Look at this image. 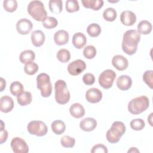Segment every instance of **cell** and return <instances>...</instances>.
Returning a JSON list of instances; mask_svg holds the SVG:
<instances>
[{"label":"cell","instance_id":"8d00e7d4","mask_svg":"<svg viewBox=\"0 0 153 153\" xmlns=\"http://www.w3.org/2000/svg\"><path fill=\"white\" fill-rule=\"evenodd\" d=\"M96 54V49L93 45H87L83 50L84 56L88 59H93Z\"/></svg>","mask_w":153,"mask_h":153},{"label":"cell","instance_id":"2e32d148","mask_svg":"<svg viewBox=\"0 0 153 153\" xmlns=\"http://www.w3.org/2000/svg\"><path fill=\"white\" fill-rule=\"evenodd\" d=\"M97 126V121L95 119L87 117L82 119L79 123V127L81 130L85 131H93Z\"/></svg>","mask_w":153,"mask_h":153},{"label":"cell","instance_id":"f35d334b","mask_svg":"<svg viewBox=\"0 0 153 153\" xmlns=\"http://www.w3.org/2000/svg\"><path fill=\"white\" fill-rule=\"evenodd\" d=\"M143 81L152 89L153 88V71H146L143 75Z\"/></svg>","mask_w":153,"mask_h":153},{"label":"cell","instance_id":"4316f807","mask_svg":"<svg viewBox=\"0 0 153 153\" xmlns=\"http://www.w3.org/2000/svg\"><path fill=\"white\" fill-rule=\"evenodd\" d=\"M110 129L115 133L118 134L121 137L125 133L126 127L124 124L121 121H115L112 123Z\"/></svg>","mask_w":153,"mask_h":153},{"label":"cell","instance_id":"8fae6325","mask_svg":"<svg viewBox=\"0 0 153 153\" xmlns=\"http://www.w3.org/2000/svg\"><path fill=\"white\" fill-rule=\"evenodd\" d=\"M85 98L86 100L90 103H98L102 99V93L98 88H91L86 91Z\"/></svg>","mask_w":153,"mask_h":153},{"label":"cell","instance_id":"836d02e7","mask_svg":"<svg viewBox=\"0 0 153 153\" xmlns=\"http://www.w3.org/2000/svg\"><path fill=\"white\" fill-rule=\"evenodd\" d=\"M66 10L69 13H74L78 11L79 9V4L75 0H68L66 1Z\"/></svg>","mask_w":153,"mask_h":153},{"label":"cell","instance_id":"ba28073f","mask_svg":"<svg viewBox=\"0 0 153 153\" xmlns=\"http://www.w3.org/2000/svg\"><path fill=\"white\" fill-rule=\"evenodd\" d=\"M86 69L85 63L81 60L77 59L70 63L68 66V71L72 76L79 75Z\"/></svg>","mask_w":153,"mask_h":153},{"label":"cell","instance_id":"7402d4cb","mask_svg":"<svg viewBox=\"0 0 153 153\" xmlns=\"http://www.w3.org/2000/svg\"><path fill=\"white\" fill-rule=\"evenodd\" d=\"M152 25L148 20H142L137 25V32L140 34L148 35L152 30Z\"/></svg>","mask_w":153,"mask_h":153},{"label":"cell","instance_id":"30bf717a","mask_svg":"<svg viewBox=\"0 0 153 153\" xmlns=\"http://www.w3.org/2000/svg\"><path fill=\"white\" fill-rule=\"evenodd\" d=\"M33 27L32 23L27 19H22L16 23V29L19 33L21 35H27Z\"/></svg>","mask_w":153,"mask_h":153},{"label":"cell","instance_id":"83f0119b","mask_svg":"<svg viewBox=\"0 0 153 153\" xmlns=\"http://www.w3.org/2000/svg\"><path fill=\"white\" fill-rule=\"evenodd\" d=\"M23 86L19 81L13 82L10 87V90L11 93L15 96H18L23 92Z\"/></svg>","mask_w":153,"mask_h":153},{"label":"cell","instance_id":"d590c367","mask_svg":"<svg viewBox=\"0 0 153 153\" xmlns=\"http://www.w3.org/2000/svg\"><path fill=\"white\" fill-rule=\"evenodd\" d=\"M130 126L133 130L139 131L142 130L145 127V123L142 119L137 118L132 120L130 123Z\"/></svg>","mask_w":153,"mask_h":153},{"label":"cell","instance_id":"9a60e30c","mask_svg":"<svg viewBox=\"0 0 153 153\" xmlns=\"http://www.w3.org/2000/svg\"><path fill=\"white\" fill-rule=\"evenodd\" d=\"M117 87L123 91L128 90L132 85L131 78L126 75H123L120 76L116 82Z\"/></svg>","mask_w":153,"mask_h":153},{"label":"cell","instance_id":"e575fe53","mask_svg":"<svg viewBox=\"0 0 153 153\" xmlns=\"http://www.w3.org/2000/svg\"><path fill=\"white\" fill-rule=\"evenodd\" d=\"M3 7L5 11L12 13L16 10L17 2L16 0H5L3 2Z\"/></svg>","mask_w":153,"mask_h":153},{"label":"cell","instance_id":"60d3db41","mask_svg":"<svg viewBox=\"0 0 153 153\" xmlns=\"http://www.w3.org/2000/svg\"><path fill=\"white\" fill-rule=\"evenodd\" d=\"M82 81L85 84L87 85H90L94 83L95 77L93 74L91 73H87L84 75L82 77Z\"/></svg>","mask_w":153,"mask_h":153},{"label":"cell","instance_id":"ffe728a7","mask_svg":"<svg viewBox=\"0 0 153 153\" xmlns=\"http://www.w3.org/2000/svg\"><path fill=\"white\" fill-rule=\"evenodd\" d=\"M87 39L85 36L81 32H77L73 35L72 44L74 46L78 48L81 49L86 44Z\"/></svg>","mask_w":153,"mask_h":153},{"label":"cell","instance_id":"ab89813d","mask_svg":"<svg viewBox=\"0 0 153 153\" xmlns=\"http://www.w3.org/2000/svg\"><path fill=\"white\" fill-rule=\"evenodd\" d=\"M107 140L111 143H116L118 142L120 140L121 136L115 133L110 128L107 131L106 134Z\"/></svg>","mask_w":153,"mask_h":153},{"label":"cell","instance_id":"5bb4252c","mask_svg":"<svg viewBox=\"0 0 153 153\" xmlns=\"http://www.w3.org/2000/svg\"><path fill=\"white\" fill-rule=\"evenodd\" d=\"M14 102L11 97L4 96L0 99V110L2 112L8 113L14 108Z\"/></svg>","mask_w":153,"mask_h":153},{"label":"cell","instance_id":"f6af8a7d","mask_svg":"<svg viewBox=\"0 0 153 153\" xmlns=\"http://www.w3.org/2000/svg\"><path fill=\"white\" fill-rule=\"evenodd\" d=\"M128 153L129 152H139V151L136 148H134V147H131L127 152Z\"/></svg>","mask_w":153,"mask_h":153},{"label":"cell","instance_id":"484cf974","mask_svg":"<svg viewBox=\"0 0 153 153\" xmlns=\"http://www.w3.org/2000/svg\"><path fill=\"white\" fill-rule=\"evenodd\" d=\"M51 129L56 134L60 135L65 131L66 125L61 120H55L51 123Z\"/></svg>","mask_w":153,"mask_h":153},{"label":"cell","instance_id":"52a82bcc","mask_svg":"<svg viewBox=\"0 0 153 153\" xmlns=\"http://www.w3.org/2000/svg\"><path fill=\"white\" fill-rule=\"evenodd\" d=\"M116 78V73L112 69H106L102 72L99 77V83L102 87L108 89L112 86Z\"/></svg>","mask_w":153,"mask_h":153},{"label":"cell","instance_id":"bcb514c9","mask_svg":"<svg viewBox=\"0 0 153 153\" xmlns=\"http://www.w3.org/2000/svg\"><path fill=\"white\" fill-rule=\"evenodd\" d=\"M152 113H151L150 115H149V116L148 117V122H149V123L150 124V125L151 126H152Z\"/></svg>","mask_w":153,"mask_h":153},{"label":"cell","instance_id":"f546056e","mask_svg":"<svg viewBox=\"0 0 153 153\" xmlns=\"http://www.w3.org/2000/svg\"><path fill=\"white\" fill-rule=\"evenodd\" d=\"M117 12L113 8H108L103 13V17L108 22H113L117 18Z\"/></svg>","mask_w":153,"mask_h":153},{"label":"cell","instance_id":"ac0fdd59","mask_svg":"<svg viewBox=\"0 0 153 153\" xmlns=\"http://www.w3.org/2000/svg\"><path fill=\"white\" fill-rule=\"evenodd\" d=\"M54 42L58 45L67 44L69 41V33L65 30H59L54 35Z\"/></svg>","mask_w":153,"mask_h":153},{"label":"cell","instance_id":"4fadbf2b","mask_svg":"<svg viewBox=\"0 0 153 153\" xmlns=\"http://www.w3.org/2000/svg\"><path fill=\"white\" fill-rule=\"evenodd\" d=\"M120 20L125 26H132L136 21V16L133 12L129 10H125L121 13Z\"/></svg>","mask_w":153,"mask_h":153},{"label":"cell","instance_id":"277c9868","mask_svg":"<svg viewBox=\"0 0 153 153\" xmlns=\"http://www.w3.org/2000/svg\"><path fill=\"white\" fill-rule=\"evenodd\" d=\"M55 99L60 105L67 103L70 99V93L67 88L66 84L62 79L57 80L54 84Z\"/></svg>","mask_w":153,"mask_h":153},{"label":"cell","instance_id":"d6a6232c","mask_svg":"<svg viewBox=\"0 0 153 153\" xmlns=\"http://www.w3.org/2000/svg\"><path fill=\"white\" fill-rule=\"evenodd\" d=\"M38 71V66L36 63L30 62L25 64L24 66V71L25 73L29 75H34Z\"/></svg>","mask_w":153,"mask_h":153},{"label":"cell","instance_id":"b9f144b4","mask_svg":"<svg viewBox=\"0 0 153 153\" xmlns=\"http://www.w3.org/2000/svg\"><path fill=\"white\" fill-rule=\"evenodd\" d=\"M92 153H107L108 149L106 146L102 144H97L93 146L91 150Z\"/></svg>","mask_w":153,"mask_h":153},{"label":"cell","instance_id":"f1b7e54d","mask_svg":"<svg viewBox=\"0 0 153 153\" xmlns=\"http://www.w3.org/2000/svg\"><path fill=\"white\" fill-rule=\"evenodd\" d=\"M87 33L91 37L98 36L101 32V27L97 23H91L87 28Z\"/></svg>","mask_w":153,"mask_h":153},{"label":"cell","instance_id":"4dcf8cb0","mask_svg":"<svg viewBox=\"0 0 153 153\" xmlns=\"http://www.w3.org/2000/svg\"><path fill=\"white\" fill-rule=\"evenodd\" d=\"M56 56L57 59L62 63H66L71 59L70 52L65 48H62L59 50Z\"/></svg>","mask_w":153,"mask_h":153},{"label":"cell","instance_id":"e0dca14e","mask_svg":"<svg viewBox=\"0 0 153 153\" xmlns=\"http://www.w3.org/2000/svg\"><path fill=\"white\" fill-rule=\"evenodd\" d=\"M45 39V36L43 32L40 30H36L31 33V41L32 44L36 47H40L43 45Z\"/></svg>","mask_w":153,"mask_h":153},{"label":"cell","instance_id":"d6986e66","mask_svg":"<svg viewBox=\"0 0 153 153\" xmlns=\"http://www.w3.org/2000/svg\"><path fill=\"white\" fill-rule=\"evenodd\" d=\"M69 112L74 118H80L85 115V109L81 104L75 103L70 106Z\"/></svg>","mask_w":153,"mask_h":153},{"label":"cell","instance_id":"7c38bea8","mask_svg":"<svg viewBox=\"0 0 153 153\" xmlns=\"http://www.w3.org/2000/svg\"><path fill=\"white\" fill-rule=\"evenodd\" d=\"M112 65L120 71L126 70L128 66V62L127 59L122 55H115L112 59Z\"/></svg>","mask_w":153,"mask_h":153},{"label":"cell","instance_id":"3957f363","mask_svg":"<svg viewBox=\"0 0 153 153\" xmlns=\"http://www.w3.org/2000/svg\"><path fill=\"white\" fill-rule=\"evenodd\" d=\"M149 105V99L145 96H141L131 99L128 105V111L134 115L139 114L146 110Z\"/></svg>","mask_w":153,"mask_h":153},{"label":"cell","instance_id":"8992f818","mask_svg":"<svg viewBox=\"0 0 153 153\" xmlns=\"http://www.w3.org/2000/svg\"><path fill=\"white\" fill-rule=\"evenodd\" d=\"M27 129L30 134L37 136H45L48 131L46 124L43 121L39 120L30 121L27 124Z\"/></svg>","mask_w":153,"mask_h":153},{"label":"cell","instance_id":"cb8c5ba5","mask_svg":"<svg viewBox=\"0 0 153 153\" xmlns=\"http://www.w3.org/2000/svg\"><path fill=\"white\" fill-rule=\"evenodd\" d=\"M32 100V94L29 91H23L21 94L17 96V102L20 106H26L30 104Z\"/></svg>","mask_w":153,"mask_h":153},{"label":"cell","instance_id":"7bdbcfd3","mask_svg":"<svg viewBox=\"0 0 153 153\" xmlns=\"http://www.w3.org/2000/svg\"><path fill=\"white\" fill-rule=\"evenodd\" d=\"M8 137V132L6 130L2 129L1 130V135H0V143L2 144L4 143Z\"/></svg>","mask_w":153,"mask_h":153},{"label":"cell","instance_id":"ee69618b","mask_svg":"<svg viewBox=\"0 0 153 153\" xmlns=\"http://www.w3.org/2000/svg\"><path fill=\"white\" fill-rule=\"evenodd\" d=\"M6 87V82L3 78H1V91H2Z\"/></svg>","mask_w":153,"mask_h":153},{"label":"cell","instance_id":"6da1fadb","mask_svg":"<svg viewBox=\"0 0 153 153\" xmlns=\"http://www.w3.org/2000/svg\"><path fill=\"white\" fill-rule=\"evenodd\" d=\"M140 39V34L136 30H128L123 35L122 48L128 55H133L137 49Z\"/></svg>","mask_w":153,"mask_h":153},{"label":"cell","instance_id":"74e56055","mask_svg":"<svg viewBox=\"0 0 153 153\" xmlns=\"http://www.w3.org/2000/svg\"><path fill=\"white\" fill-rule=\"evenodd\" d=\"M60 143L65 148H72L75 143V139L69 136H64L61 138Z\"/></svg>","mask_w":153,"mask_h":153},{"label":"cell","instance_id":"d4e9b609","mask_svg":"<svg viewBox=\"0 0 153 153\" xmlns=\"http://www.w3.org/2000/svg\"><path fill=\"white\" fill-rule=\"evenodd\" d=\"M49 9L55 14L60 13L63 8V2L61 0H51L49 1Z\"/></svg>","mask_w":153,"mask_h":153},{"label":"cell","instance_id":"1f68e13d","mask_svg":"<svg viewBox=\"0 0 153 153\" xmlns=\"http://www.w3.org/2000/svg\"><path fill=\"white\" fill-rule=\"evenodd\" d=\"M43 26L48 29H53L56 27L58 25V22L55 17H47L42 22Z\"/></svg>","mask_w":153,"mask_h":153},{"label":"cell","instance_id":"7a4b0ae2","mask_svg":"<svg viewBox=\"0 0 153 153\" xmlns=\"http://www.w3.org/2000/svg\"><path fill=\"white\" fill-rule=\"evenodd\" d=\"M27 13L35 20L42 22L47 17L44 4L40 1H32L27 6Z\"/></svg>","mask_w":153,"mask_h":153},{"label":"cell","instance_id":"9c48e42d","mask_svg":"<svg viewBox=\"0 0 153 153\" xmlns=\"http://www.w3.org/2000/svg\"><path fill=\"white\" fill-rule=\"evenodd\" d=\"M11 147L14 153H27L29 147L26 142L19 137H14L11 141Z\"/></svg>","mask_w":153,"mask_h":153},{"label":"cell","instance_id":"5b68a950","mask_svg":"<svg viewBox=\"0 0 153 153\" xmlns=\"http://www.w3.org/2000/svg\"><path fill=\"white\" fill-rule=\"evenodd\" d=\"M37 88L40 90L41 96L44 97H49L52 92V85L50 76L45 73H41L36 77Z\"/></svg>","mask_w":153,"mask_h":153},{"label":"cell","instance_id":"44dd1931","mask_svg":"<svg viewBox=\"0 0 153 153\" xmlns=\"http://www.w3.org/2000/svg\"><path fill=\"white\" fill-rule=\"evenodd\" d=\"M82 5L86 8H90L94 11L100 10L103 5L102 0H82Z\"/></svg>","mask_w":153,"mask_h":153},{"label":"cell","instance_id":"603a6c76","mask_svg":"<svg viewBox=\"0 0 153 153\" xmlns=\"http://www.w3.org/2000/svg\"><path fill=\"white\" fill-rule=\"evenodd\" d=\"M35 58V54L32 50H27L23 51L20 56L19 59L22 63H27L28 62L34 60Z\"/></svg>","mask_w":153,"mask_h":153}]
</instances>
